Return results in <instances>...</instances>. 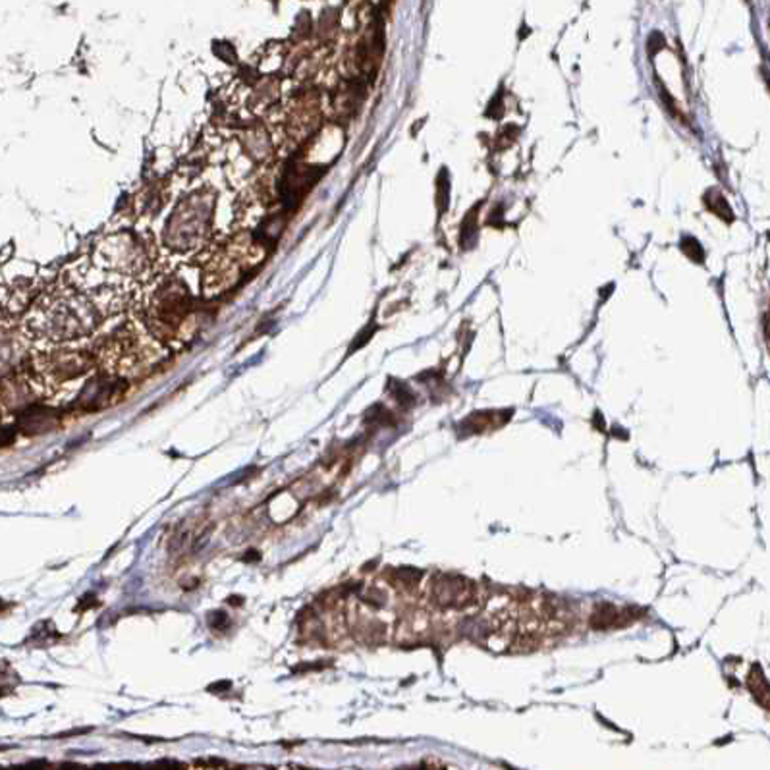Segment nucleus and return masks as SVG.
<instances>
[{
	"mask_svg": "<svg viewBox=\"0 0 770 770\" xmlns=\"http://www.w3.org/2000/svg\"><path fill=\"white\" fill-rule=\"evenodd\" d=\"M106 305L91 290L66 288L39 302L31 317L33 332L53 344H70L86 339L101 321Z\"/></svg>",
	"mask_w": 770,
	"mask_h": 770,
	"instance_id": "1",
	"label": "nucleus"
},
{
	"mask_svg": "<svg viewBox=\"0 0 770 770\" xmlns=\"http://www.w3.org/2000/svg\"><path fill=\"white\" fill-rule=\"evenodd\" d=\"M95 359L76 346L56 344L35 359V389L45 400H76L95 375Z\"/></svg>",
	"mask_w": 770,
	"mask_h": 770,
	"instance_id": "2",
	"label": "nucleus"
},
{
	"mask_svg": "<svg viewBox=\"0 0 770 770\" xmlns=\"http://www.w3.org/2000/svg\"><path fill=\"white\" fill-rule=\"evenodd\" d=\"M146 324L163 344L188 342L197 331L194 294L176 279L163 280L147 297Z\"/></svg>",
	"mask_w": 770,
	"mask_h": 770,
	"instance_id": "3",
	"label": "nucleus"
},
{
	"mask_svg": "<svg viewBox=\"0 0 770 770\" xmlns=\"http://www.w3.org/2000/svg\"><path fill=\"white\" fill-rule=\"evenodd\" d=\"M97 354L99 365L106 372L126 379L159 364L164 356V346L149 331L122 327L101 342Z\"/></svg>",
	"mask_w": 770,
	"mask_h": 770,
	"instance_id": "4",
	"label": "nucleus"
},
{
	"mask_svg": "<svg viewBox=\"0 0 770 770\" xmlns=\"http://www.w3.org/2000/svg\"><path fill=\"white\" fill-rule=\"evenodd\" d=\"M214 214V196L207 189H197L178 201L168 216L163 239L174 251H191L207 242Z\"/></svg>",
	"mask_w": 770,
	"mask_h": 770,
	"instance_id": "5",
	"label": "nucleus"
},
{
	"mask_svg": "<svg viewBox=\"0 0 770 770\" xmlns=\"http://www.w3.org/2000/svg\"><path fill=\"white\" fill-rule=\"evenodd\" d=\"M95 261L105 274L116 276L120 280L141 274L149 267L151 257L143 239L131 232H118L101 242Z\"/></svg>",
	"mask_w": 770,
	"mask_h": 770,
	"instance_id": "6",
	"label": "nucleus"
},
{
	"mask_svg": "<svg viewBox=\"0 0 770 770\" xmlns=\"http://www.w3.org/2000/svg\"><path fill=\"white\" fill-rule=\"evenodd\" d=\"M475 597V587L460 575H442L435 583L437 605L447 608H462Z\"/></svg>",
	"mask_w": 770,
	"mask_h": 770,
	"instance_id": "7",
	"label": "nucleus"
},
{
	"mask_svg": "<svg viewBox=\"0 0 770 770\" xmlns=\"http://www.w3.org/2000/svg\"><path fill=\"white\" fill-rule=\"evenodd\" d=\"M620 612L612 605H598L591 615V625L595 630H608L612 625H618Z\"/></svg>",
	"mask_w": 770,
	"mask_h": 770,
	"instance_id": "8",
	"label": "nucleus"
},
{
	"mask_svg": "<svg viewBox=\"0 0 770 770\" xmlns=\"http://www.w3.org/2000/svg\"><path fill=\"white\" fill-rule=\"evenodd\" d=\"M748 683H749V688L755 693L757 699L761 701V705L765 708H768V683H766L759 666H753L749 678H748Z\"/></svg>",
	"mask_w": 770,
	"mask_h": 770,
	"instance_id": "9",
	"label": "nucleus"
},
{
	"mask_svg": "<svg viewBox=\"0 0 770 770\" xmlns=\"http://www.w3.org/2000/svg\"><path fill=\"white\" fill-rule=\"evenodd\" d=\"M707 199H711V203H708V207H711V211H713V213H718V214H722V211L730 213V207H728L726 199L722 197L720 194H716V191H708V194H707ZM722 216H724V214H722Z\"/></svg>",
	"mask_w": 770,
	"mask_h": 770,
	"instance_id": "10",
	"label": "nucleus"
},
{
	"mask_svg": "<svg viewBox=\"0 0 770 770\" xmlns=\"http://www.w3.org/2000/svg\"><path fill=\"white\" fill-rule=\"evenodd\" d=\"M682 249L685 251V255H688V257H690V259H693V261H695V251H697V254L705 255V254H703V249H701V246H699V242H697V239H693V238H688V239H685V242L682 244Z\"/></svg>",
	"mask_w": 770,
	"mask_h": 770,
	"instance_id": "11",
	"label": "nucleus"
}]
</instances>
